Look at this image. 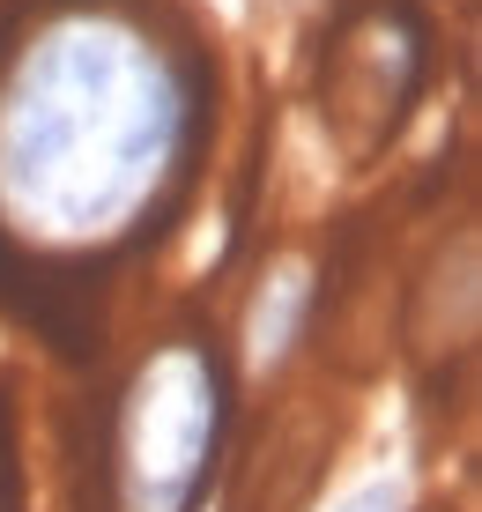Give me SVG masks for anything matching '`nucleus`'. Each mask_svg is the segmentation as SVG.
I'll return each mask as SVG.
<instances>
[{
	"label": "nucleus",
	"instance_id": "obj_2",
	"mask_svg": "<svg viewBox=\"0 0 482 512\" xmlns=\"http://www.w3.org/2000/svg\"><path fill=\"white\" fill-rule=\"evenodd\" d=\"M334 512H408V498H401V483H364L356 498H342Z\"/></svg>",
	"mask_w": 482,
	"mask_h": 512
},
{
	"label": "nucleus",
	"instance_id": "obj_1",
	"mask_svg": "<svg viewBox=\"0 0 482 512\" xmlns=\"http://www.w3.org/2000/svg\"><path fill=\"white\" fill-rule=\"evenodd\" d=\"M216 453V372L193 349H164L119 416V512H193Z\"/></svg>",
	"mask_w": 482,
	"mask_h": 512
}]
</instances>
